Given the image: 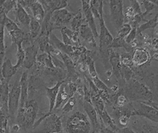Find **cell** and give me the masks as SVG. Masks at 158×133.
<instances>
[{"mask_svg": "<svg viewBox=\"0 0 158 133\" xmlns=\"http://www.w3.org/2000/svg\"><path fill=\"white\" fill-rule=\"evenodd\" d=\"M38 110L39 106L36 100H28L23 107L19 108L16 116L17 124L23 130L33 128Z\"/></svg>", "mask_w": 158, "mask_h": 133, "instance_id": "6da1fadb", "label": "cell"}, {"mask_svg": "<svg viewBox=\"0 0 158 133\" xmlns=\"http://www.w3.org/2000/svg\"><path fill=\"white\" fill-rule=\"evenodd\" d=\"M33 133H63L60 117L56 113L48 112L38 119L33 126Z\"/></svg>", "mask_w": 158, "mask_h": 133, "instance_id": "7a4b0ae2", "label": "cell"}, {"mask_svg": "<svg viewBox=\"0 0 158 133\" xmlns=\"http://www.w3.org/2000/svg\"><path fill=\"white\" fill-rule=\"evenodd\" d=\"M91 123L86 113L76 111L70 115L65 123V133H90Z\"/></svg>", "mask_w": 158, "mask_h": 133, "instance_id": "3957f363", "label": "cell"}, {"mask_svg": "<svg viewBox=\"0 0 158 133\" xmlns=\"http://www.w3.org/2000/svg\"><path fill=\"white\" fill-rule=\"evenodd\" d=\"M128 81L125 95L130 100L143 102H152L153 94L146 86L134 79Z\"/></svg>", "mask_w": 158, "mask_h": 133, "instance_id": "277c9868", "label": "cell"}, {"mask_svg": "<svg viewBox=\"0 0 158 133\" xmlns=\"http://www.w3.org/2000/svg\"><path fill=\"white\" fill-rule=\"evenodd\" d=\"M20 78H17L14 83L11 89L9 91V101H8V110L9 116L11 119L14 118L15 113L18 111L20 106Z\"/></svg>", "mask_w": 158, "mask_h": 133, "instance_id": "5b68a950", "label": "cell"}, {"mask_svg": "<svg viewBox=\"0 0 158 133\" xmlns=\"http://www.w3.org/2000/svg\"><path fill=\"white\" fill-rule=\"evenodd\" d=\"M132 116H141L151 122L158 123V110L145 102H139L138 107L133 108Z\"/></svg>", "mask_w": 158, "mask_h": 133, "instance_id": "8992f818", "label": "cell"}, {"mask_svg": "<svg viewBox=\"0 0 158 133\" xmlns=\"http://www.w3.org/2000/svg\"><path fill=\"white\" fill-rule=\"evenodd\" d=\"M73 14L68 11L66 9H62L54 11L51 16L50 24L52 30L62 28L64 25L69 23L72 18Z\"/></svg>", "mask_w": 158, "mask_h": 133, "instance_id": "52a82bcc", "label": "cell"}, {"mask_svg": "<svg viewBox=\"0 0 158 133\" xmlns=\"http://www.w3.org/2000/svg\"><path fill=\"white\" fill-rule=\"evenodd\" d=\"M111 20L117 30L123 25V1H109Z\"/></svg>", "mask_w": 158, "mask_h": 133, "instance_id": "ba28073f", "label": "cell"}, {"mask_svg": "<svg viewBox=\"0 0 158 133\" xmlns=\"http://www.w3.org/2000/svg\"><path fill=\"white\" fill-rule=\"evenodd\" d=\"M136 133H158V127L151 122L139 119L133 121L132 128Z\"/></svg>", "mask_w": 158, "mask_h": 133, "instance_id": "9c48e42d", "label": "cell"}, {"mask_svg": "<svg viewBox=\"0 0 158 133\" xmlns=\"http://www.w3.org/2000/svg\"><path fill=\"white\" fill-rule=\"evenodd\" d=\"M99 21L100 24V33L99 34V49L102 50L110 46L114 39L105 25L103 17H101Z\"/></svg>", "mask_w": 158, "mask_h": 133, "instance_id": "30bf717a", "label": "cell"}, {"mask_svg": "<svg viewBox=\"0 0 158 133\" xmlns=\"http://www.w3.org/2000/svg\"><path fill=\"white\" fill-rule=\"evenodd\" d=\"M9 79H4L0 85V110L7 116H9Z\"/></svg>", "mask_w": 158, "mask_h": 133, "instance_id": "8fae6325", "label": "cell"}, {"mask_svg": "<svg viewBox=\"0 0 158 133\" xmlns=\"http://www.w3.org/2000/svg\"><path fill=\"white\" fill-rule=\"evenodd\" d=\"M25 58L22 66L26 70L31 68L36 63L38 48L33 44L24 49Z\"/></svg>", "mask_w": 158, "mask_h": 133, "instance_id": "7c38bea8", "label": "cell"}, {"mask_svg": "<svg viewBox=\"0 0 158 133\" xmlns=\"http://www.w3.org/2000/svg\"><path fill=\"white\" fill-rule=\"evenodd\" d=\"M15 14V23L22 25L25 26H29L31 17L30 16L27 11L17 1V4L13 10Z\"/></svg>", "mask_w": 158, "mask_h": 133, "instance_id": "4fadbf2b", "label": "cell"}, {"mask_svg": "<svg viewBox=\"0 0 158 133\" xmlns=\"http://www.w3.org/2000/svg\"><path fill=\"white\" fill-rule=\"evenodd\" d=\"M81 4H82V9L84 14L85 20H86V23L88 24L89 27L91 28L94 34V37L99 36L98 35L99 34H98L96 25L94 21V17L91 11L89 1H81Z\"/></svg>", "mask_w": 158, "mask_h": 133, "instance_id": "5bb4252c", "label": "cell"}, {"mask_svg": "<svg viewBox=\"0 0 158 133\" xmlns=\"http://www.w3.org/2000/svg\"><path fill=\"white\" fill-rule=\"evenodd\" d=\"M83 108L93 129V132L98 131L100 129V124L98 120V115L93 105L91 103L84 101Z\"/></svg>", "mask_w": 158, "mask_h": 133, "instance_id": "9a60e30c", "label": "cell"}, {"mask_svg": "<svg viewBox=\"0 0 158 133\" xmlns=\"http://www.w3.org/2000/svg\"><path fill=\"white\" fill-rule=\"evenodd\" d=\"M39 1L42 4L45 14H52L54 11L65 9L68 6V2L64 0H42Z\"/></svg>", "mask_w": 158, "mask_h": 133, "instance_id": "2e32d148", "label": "cell"}, {"mask_svg": "<svg viewBox=\"0 0 158 133\" xmlns=\"http://www.w3.org/2000/svg\"><path fill=\"white\" fill-rule=\"evenodd\" d=\"M28 70H26L22 73L20 76V99L19 107H23L28 100Z\"/></svg>", "mask_w": 158, "mask_h": 133, "instance_id": "e0dca14e", "label": "cell"}, {"mask_svg": "<svg viewBox=\"0 0 158 133\" xmlns=\"http://www.w3.org/2000/svg\"><path fill=\"white\" fill-rule=\"evenodd\" d=\"M29 9L32 12L33 18L41 24L45 16V11L40 2L30 0Z\"/></svg>", "mask_w": 158, "mask_h": 133, "instance_id": "ac0fdd59", "label": "cell"}, {"mask_svg": "<svg viewBox=\"0 0 158 133\" xmlns=\"http://www.w3.org/2000/svg\"><path fill=\"white\" fill-rule=\"evenodd\" d=\"M63 82L64 81L57 82L56 84L51 87H46V96L48 99L49 104V111H48V112H49V113H52L54 110L56 98H57L60 87Z\"/></svg>", "mask_w": 158, "mask_h": 133, "instance_id": "d6986e66", "label": "cell"}, {"mask_svg": "<svg viewBox=\"0 0 158 133\" xmlns=\"http://www.w3.org/2000/svg\"><path fill=\"white\" fill-rule=\"evenodd\" d=\"M49 42L56 49H57L67 55L72 54L74 52V47L72 46L65 44L58 39L55 34L52 33H51L49 36Z\"/></svg>", "mask_w": 158, "mask_h": 133, "instance_id": "ffe728a7", "label": "cell"}, {"mask_svg": "<svg viewBox=\"0 0 158 133\" xmlns=\"http://www.w3.org/2000/svg\"><path fill=\"white\" fill-rule=\"evenodd\" d=\"M20 67L17 65H12L10 58H6L2 62L1 67V75L3 79H10L17 71Z\"/></svg>", "mask_w": 158, "mask_h": 133, "instance_id": "44dd1931", "label": "cell"}, {"mask_svg": "<svg viewBox=\"0 0 158 133\" xmlns=\"http://www.w3.org/2000/svg\"><path fill=\"white\" fill-rule=\"evenodd\" d=\"M17 4V1L2 0L0 1V25H4L7 14L13 10Z\"/></svg>", "mask_w": 158, "mask_h": 133, "instance_id": "7402d4cb", "label": "cell"}, {"mask_svg": "<svg viewBox=\"0 0 158 133\" xmlns=\"http://www.w3.org/2000/svg\"><path fill=\"white\" fill-rule=\"evenodd\" d=\"M149 59V55L148 52L144 49L138 48L135 49L133 57H132V62L133 64L139 66L143 64H145L146 62H148Z\"/></svg>", "mask_w": 158, "mask_h": 133, "instance_id": "603a6c76", "label": "cell"}, {"mask_svg": "<svg viewBox=\"0 0 158 133\" xmlns=\"http://www.w3.org/2000/svg\"><path fill=\"white\" fill-rule=\"evenodd\" d=\"M43 85V81L36 75L28 76V98H31Z\"/></svg>", "mask_w": 158, "mask_h": 133, "instance_id": "cb8c5ba5", "label": "cell"}, {"mask_svg": "<svg viewBox=\"0 0 158 133\" xmlns=\"http://www.w3.org/2000/svg\"><path fill=\"white\" fill-rule=\"evenodd\" d=\"M36 63L39 68H56L53 64L51 54L46 52H43L37 56Z\"/></svg>", "mask_w": 158, "mask_h": 133, "instance_id": "d4e9b609", "label": "cell"}, {"mask_svg": "<svg viewBox=\"0 0 158 133\" xmlns=\"http://www.w3.org/2000/svg\"><path fill=\"white\" fill-rule=\"evenodd\" d=\"M70 98V97L69 94L66 90L64 83L63 82L60 87V89L56 98L54 110L58 109L60 107H62Z\"/></svg>", "mask_w": 158, "mask_h": 133, "instance_id": "484cf974", "label": "cell"}, {"mask_svg": "<svg viewBox=\"0 0 158 133\" xmlns=\"http://www.w3.org/2000/svg\"><path fill=\"white\" fill-rule=\"evenodd\" d=\"M79 32L80 36L85 41H86L93 46H96V41L94 38V34L87 23L81 25V26L80 28Z\"/></svg>", "mask_w": 158, "mask_h": 133, "instance_id": "4316f807", "label": "cell"}, {"mask_svg": "<svg viewBox=\"0 0 158 133\" xmlns=\"http://www.w3.org/2000/svg\"><path fill=\"white\" fill-rule=\"evenodd\" d=\"M30 31L28 32L31 39L35 42L37 38H38L41 30V25L38 21L35 20L33 17H31L30 25Z\"/></svg>", "mask_w": 158, "mask_h": 133, "instance_id": "83f0119b", "label": "cell"}, {"mask_svg": "<svg viewBox=\"0 0 158 133\" xmlns=\"http://www.w3.org/2000/svg\"><path fill=\"white\" fill-rule=\"evenodd\" d=\"M25 34V33L21 28L20 30L8 33L9 36L12 41V44H15L16 46L19 44H22L24 40Z\"/></svg>", "mask_w": 158, "mask_h": 133, "instance_id": "f1b7e54d", "label": "cell"}, {"mask_svg": "<svg viewBox=\"0 0 158 133\" xmlns=\"http://www.w3.org/2000/svg\"><path fill=\"white\" fill-rule=\"evenodd\" d=\"M101 119L102 120L103 123H104L107 126L110 127L112 129V131L114 132H117L118 130V127H117L116 124H115V122L114 119L110 116L109 113H107V110L104 109L103 111L99 115Z\"/></svg>", "mask_w": 158, "mask_h": 133, "instance_id": "f546056e", "label": "cell"}, {"mask_svg": "<svg viewBox=\"0 0 158 133\" xmlns=\"http://www.w3.org/2000/svg\"><path fill=\"white\" fill-rule=\"evenodd\" d=\"M110 63L111 65L113 68V71L115 76L118 78L121 76V71H122V66L120 65L119 58L118 57L115 55H113L110 58Z\"/></svg>", "mask_w": 158, "mask_h": 133, "instance_id": "4dcf8cb0", "label": "cell"}, {"mask_svg": "<svg viewBox=\"0 0 158 133\" xmlns=\"http://www.w3.org/2000/svg\"><path fill=\"white\" fill-rule=\"evenodd\" d=\"M83 15L81 12H78V14L74 15L72 18L71 25L73 31L79 32V30L81 25L83 24Z\"/></svg>", "mask_w": 158, "mask_h": 133, "instance_id": "1f68e13d", "label": "cell"}, {"mask_svg": "<svg viewBox=\"0 0 158 133\" xmlns=\"http://www.w3.org/2000/svg\"><path fill=\"white\" fill-rule=\"evenodd\" d=\"M49 36L46 34H40L36 40L38 42L40 50L43 52H44L46 46L49 43Z\"/></svg>", "mask_w": 158, "mask_h": 133, "instance_id": "d6a6232c", "label": "cell"}, {"mask_svg": "<svg viewBox=\"0 0 158 133\" xmlns=\"http://www.w3.org/2000/svg\"><path fill=\"white\" fill-rule=\"evenodd\" d=\"M17 62L15 65H17L19 67H21L22 66L23 62L25 58V51L24 49L22 47V44H19L17 46Z\"/></svg>", "mask_w": 158, "mask_h": 133, "instance_id": "836d02e7", "label": "cell"}, {"mask_svg": "<svg viewBox=\"0 0 158 133\" xmlns=\"http://www.w3.org/2000/svg\"><path fill=\"white\" fill-rule=\"evenodd\" d=\"M77 103V99L75 97L73 96L70 97L67 102L62 107V111L63 113H67L73 110L75 104Z\"/></svg>", "mask_w": 158, "mask_h": 133, "instance_id": "e575fe53", "label": "cell"}, {"mask_svg": "<svg viewBox=\"0 0 158 133\" xmlns=\"http://www.w3.org/2000/svg\"><path fill=\"white\" fill-rule=\"evenodd\" d=\"M4 26L6 28L8 33L11 32L15 30H20V28L18 26V25L15 23V22L11 20L10 18L7 17L4 22Z\"/></svg>", "mask_w": 158, "mask_h": 133, "instance_id": "d590c367", "label": "cell"}, {"mask_svg": "<svg viewBox=\"0 0 158 133\" xmlns=\"http://www.w3.org/2000/svg\"><path fill=\"white\" fill-rule=\"evenodd\" d=\"M86 63L88 66V71H89V73L91 78L93 79L96 76H98L97 72L96 71L95 66H94V61L90 57H88L86 60Z\"/></svg>", "mask_w": 158, "mask_h": 133, "instance_id": "8d00e7d4", "label": "cell"}, {"mask_svg": "<svg viewBox=\"0 0 158 133\" xmlns=\"http://www.w3.org/2000/svg\"><path fill=\"white\" fill-rule=\"evenodd\" d=\"M131 30V28L129 24H127V23L123 24L118 30V38L123 39L129 34Z\"/></svg>", "mask_w": 158, "mask_h": 133, "instance_id": "74e56055", "label": "cell"}, {"mask_svg": "<svg viewBox=\"0 0 158 133\" xmlns=\"http://www.w3.org/2000/svg\"><path fill=\"white\" fill-rule=\"evenodd\" d=\"M94 84L97 87V89L99 91H104L108 92L109 88L99 78L98 76H96V78L91 79Z\"/></svg>", "mask_w": 158, "mask_h": 133, "instance_id": "f35d334b", "label": "cell"}, {"mask_svg": "<svg viewBox=\"0 0 158 133\" xmlns=\"http://www.w3.org/2000/svg\"><path fill=\"white\" fill-rule=\"evenodd\" d=\"M89 4L93 5L98 11L101 16H103V1H90Z\"/></svg>", "mask_w": 158, "mask_h": 133, "instance_id": "ab89813d", "label": "cell"}, {"mask_svg": "<svg viewBox=\"0 0 158 133\" xmlns=\"http://www.w3.org/2000/svg\"><path fill=\"white\" fill-rule=\"evenodd\" d=\"M127 102V98L125 95L123 94H120L118 95L117 99H116V102L115 105L117 107H122L124 106L125 103Z\"/></svg>", "mask_w": 158, "mask_h": 133, "instance_id": "60d3db41", "label": "cell"}, {"mask_svg": "<svg viewBox=\"0 0 158 133\" xmlns=\"http://www.w3.org/2000/svg\"><path fill=\"white\" fill-rule=\"evenodd\" d=\"M130 116L128 115H122L118 117V123L122 126H125L127 125V124L129 122L130 118Z\"/></svg>", "mask_w": 158, "mask_h": 133, "instance_id": "b9f144b4", "label": "cell"}, {"mask_svg": "<svg viewBox=\"0 0 158 133\" xmlns=\"http://www.w3.org/2000/svg\"><path fill=\"white\" fill-rule=\"evenodd\" d=\"M136 34V28H134L131 29L130 32L129 33V34L126 37L125 42L127 43H128V44L131 42L133 41V39H135Z\"/></svg>", "mask_w": 158, "mask_h": 133, "instance_id": "7bdbcfd3", "label": "cell"}, {"mask_svg": "<svg viewBox=\"0 0 158 133\" xmlns=\"http://www.w3.org/2000/svg\"><path fill=\"white\" fill-rule=\"evenodd\" d=\"M117 133H136L134 130H133L130 127H123L122 129H118L117 131L115 132Z\"/></svg>", "mask_w": 158, "mask_h": 133, "instance_id": "ee69618b", "label": "cell"}, {"mask_svg": "<svg viewBox=\"0 0 158 133\" xmlns=\"http://www.w3.org/2000/svg\"><path fill=\"white\" fill-rule=\"evenodd\" d=\"M20 127L17 123L13 124L10 127V130H11L12 132H17L20 130Z\"/></svg>", "mask_w": 158, "mask_h": 133, "instance_id": "f6af8a7d", "label": "cell"}, {"mask_svg": "<svg viewBox=\"0 0 158 133\" xmlns=\"http://www.w3.org/2000/svg\"><path fill=\"white\" fill-rule=\"evenodd\" d=\"M145 103L148 104V105H151V106H152V107H153L154 108H155L156 109H157L158 110V105H156V103H154L152 102H145Z\"/></svg>", "mask_w": 158, "mask_h": 133, "instance_id": "bcb514c9", "label": "cell"}, {"mask_svg": "<svg viewBox=\"0 0 158 133\" xmlns=\"http://www.w3.org/2000/svg\"><path fill=\"white\" fill-rule=\"evenodd\" d=\"M1 82H2V81L0 79V85H1Z\"/></svg>", "mask_w": 158, "mask_h": 133, "instance_id": "7dc6e473", "label": "cell"}, {"mask_svg": "<svg viewBox=\"0 0 158 133\" xmlns=\"http://www.w3.org/2000/svg\"><path fill=\"white\" fill-rule=\"evenodd\" d=\"M54 133H59V132H54Z\"/></svg>", "mask_w": 158, "mask_h": 133, "instance_id": "c3c4849f", "label": "cell"}]
</instances>
